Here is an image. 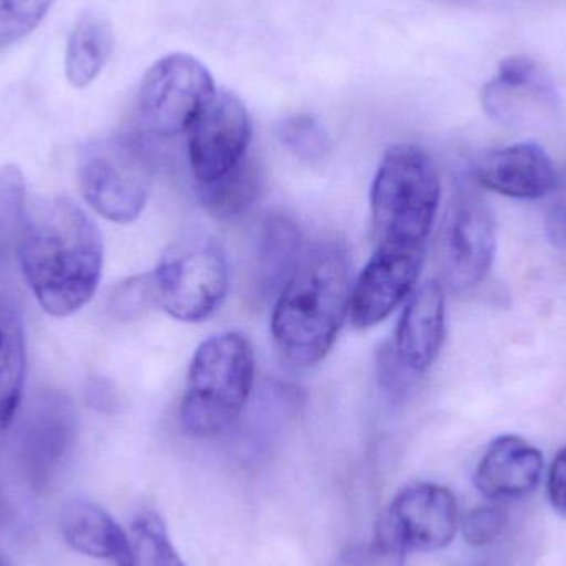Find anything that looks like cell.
<instances>
[{
  "instance_id": "cell-1",
  "label": "cell",
  "mask_w": 566,
  "mask_h": 566,
  "mask_svg": "<svg viewBox=\"0 0 566 566\" xmlns=\"http://www.w3.org/2000/svg\"><path fill=\"white\" fill-rule=\"evenodd\" d=\"M19 262L40 306L50 315L69 316L83 308L98 289L102 235L75 202L49 199L27 214Z\"/></svg>"
},
{
  "instance_id": "cell-2",
  "label": "cell",
  "mask_w": 566,
  "mask_h": 566,
  "mask_svg": "<svg viewBox=\"0 0 566 566\" xmlns=\"http://www.w3.org/2000/svg\"><path fill=\"white\" fill-rule=\"evenodd\" d=\"M352 290L345 245L325 241L303 252L272 313V338L286 361L313 366L325 358L348 316Z\"/></svg>"
},
{
  "instance_id": "cell-3",
  "label": "cell",
  "mask_w": 566,
  "mask_h": 566,
  "mask_svg": "<svg viewBox=\"0 0 566 566\" xmlns=\"http://www.w3.org/2000/svg\"><path fill=\"white\" fill-rule=\"evenodd\" d=\"M441 201V178L431 156L415 145L386 151L371 186L376 244L424 249Z\"/></svg>"
},
{
  "instance_id": "cell-4",
  "label": "cell",
  "mask_w": 566,
  "mask_h": 566,
  "mask_svg": "<svg viewBox=\"0 0 566 566\" xmlns=\"http://www.w3.org/2000/svg\"><path fill=\"white\" fill-rule=\"evenodd\" d=\"M254 379V349L244 335L228 332L206 339L189 366L182 428L198 438L231 428L251 398Z\"/></svg>"
},
{
  "instance_id": "cell-5",
  "label": "cell",
  "mask_w": 566,
  "mask_h": 566,
  "mask_svg": "<svg viewBox=\"0 0 566 566\" xmlns=\"http://www.w3.org/2000/svg\"><path fill=\"white\" fill-rule=\"evenodd\" d=\"M151 279L156 303L169 316L179 322H202L228 295V259L214 239L188 235L165 252Z\"/></svg>"
},
{
  "instance_id": "cell-6",
  "label": "cell",
  "mask_w": 566,
  "mask_h": 566,
  "mask_svg": "<svg viewBox=\"0 0 566 566\" xmlns=\"http://www.w3.org/2000/svg\"><path fill=\"white\" fill-rule=\"evenodd\" d=\"M83 198L102 218L129 224L142 216L151 186L145 142L135 136L92 143L78 161Z\"/></svg>"
},
{
  "instance_id": "cell-7",
  "label": "cell",
  "mask_w": 566,
  "mask_h": 566,
  "mask_svg": "<svg viewBox=\"0 0 566 566\" xmlns=\"http://www.w3.org/2000/svg\"><path fill=\"white\" fill-rule=\"evenodd\" d=\"M216 88L211 72L188 53H171L146 72L138 92V122L153 138L188 133Z\"/></svg>"
},
{
  "instance_id": "cell-8",
  "label": "cell",
  "mask_w": 566,
  "mask_h": 566,
  "mask_svg": "<svg viewBox=\"0 0 566 566\" xmlns=\"http://www.w3.org/2000/svg\"><path fill=\"white\" fill-rule=\"evenodd\" d=\"M78 418L69 396L40 391L30 399L12 436V459L32 491H46L75 448Z\"/></svg>"
},
{
  "instance_id": "cell-9",
  "label": "cell",
  "mask_w": 566,
  "mask_h": 566,
  "mask_svg": "<svg viewBox=\"0 0 566 566\" xmlns=\"http://www.w3.org/2000/svg\"><path fill=\"white\" fill-rule=\"evenodd\" d=\"M442 272L452 290L465 292L485 281L497 254V224L475 189L461 186L442 222Z\"/></svg>"
},
{
  "instance_id": "cell-10",
  "label": "cell",
  "mask_w": 566,
  "mask_h": 566,
  "mask_svg": "<svg viewBox=\"0 0 566 566\" xmlns=\"http://www.w3.org/2000/svg\"><path fill=\"white\" fill-rule=\"evenodd\" d=\"M481 103L494 122L514 129L552 125L562 112L554 80L541 63L524 53L499 63L497 72L482 88Z\"/></svg>"
},
{
  "instance_id": "cell-11",
  "label": "cell",
  "mask_w": 566,
  "mask_h": 566,
  "mask_svg": "<svg viewBox=\"0 0 566 566\" xmlns=\"http://www.w3.org/2000/svg\"><path fill=\"white\" fill-rule=\"evenodd\" d=\"M186 135L192 175L199 185H208L248 156L251 116L235 93L218 90Z\"/></svg>"
},
{
  "instance_id": "cell-12",
  "label": "cell",
  "mask_w": 566,
  "mask_h": 566,
  "mask_svg": "<svg viewBox=\"0 0 566 566\" xmlns=\"http://www.w3.org/2000/svg\"><path fill=\"white\" fill-rule=\"evenodd\" d=\"M378 525L408 552L442 551L458 534V502L442 485H411L392 501Z\"/></svg>"
},
{
  "instance_id": "cell-13",
  "label": "cell",
  "mask_w": 566,
  "mask_h": 566,
  "mask_svg": "<svg viewBox=\"0 0 566 566\" xmlns=\"http://www.w3.org/2000/svg\"><path fill=\"white\" fill-rule=\"evenodd\" d=\"M424 249L378 245L353 285L349 318L369 328L388 318L415 290L421 274Z\"/></svg>"
},
{
  "instance_id": "cell-14",
  "label": "cell",
  "mask_w": 566,
  "mask_h": 566,
  "mask_svg": "<svg viewBox=\"0 0 566 566\" xmlns=\"http://www.w3.org/2000/svg\"><path fill=\"white\" fill-rule=\"evenodd\" d=\"M472 171L482 188L524 201L545 198L560 185L551 156L535 143H517L484 153L475 159Z\"/></svg>"
},
{
  "instance_id": "cell-15",
  "label": "cell",
  "mask_w": 566,
  "mask_h": 566,
  "mask_svg": "<svg viewBox=\"0 0 566 566\" xmlns=\"http://www.w3.org/2000/svg\"><path fill=\"white\" fill-rule=\"evenodd\" d=\"M446 298L441 283L431 281L412 292L396 329L392 355L415 378L431 368L444 343Z\"/></svg>"
},
{
  "instance_id": "cell-16",
  "label": "cell",
  "mask_w": 566,
  "mask_h": 566,
  "mask_svg": "<svg viewBox=\"0 0 566 566\" xmlns=\"http://www.w3.org/2000/svg\"><path fill=\"white\" fill-rule=\"evenodd\" d=\"M542 471L544 458L535 446L518 436H501L475 469V488L491 501L524 497L537 489Z\"/></svg>"
},
{
  "instance_id": "cell-17",
  "label": "cell",
  "mask_w": 566,
  "mask_h": 566,
  "mask_svg": "<svg viewBox=\"0 0 566 566\" xmlns=\"http://www.w3.org/2000/svg\"><path fill=\"white\" fill-rule=\"evenodd\" d=\"M63 541L85 557L125 564L129 554L128 532L98 504L73 499L63 505L59 521Z\"/></svg>"
},
{
  "instance_id": "cell-18",
  "label": "cell",
  "mask_w": 566,
  "mask_h": 566,
  "mask_svg": "<svg viewBox=\"0 0 566 566\" xmlns=\"http://www.w3.org/2000/svg\"><path fill=\"white\" fill-rule=\"evenodd\" d=\"M255 282L262 296L279 295L303 255L302 232L293 219L271 214L258 234Z\"/></svg>"
},
{
  "instance_id": "cell-19",
  "label": "cell",
  "mask_w": 566,
  "mask_h": 566,
  "mask_svg": "<svg viewBox=\"0 0 566 566\" xmlns=\"http://www.w3.org/2000/svg\"><path fill=\"white\" fill-rule=\"evenodd\" d=\"M25 369L22 312L15 298L0 290V432L12 424L19 411Z\"/></svg>"
},
{
  "instance_id": "cell-20",
  "label": "cell",
  "mask_w": 566,
  "mask_h": 566,
  "mask_svg": "<svg viewBox=\"0 0 566 566\" xmlns=\"http://www.w3.org/2000/svg\"><path fill=\"white\" fill-rule=\"evenodd\" d=\"M115 49L112 23L98 13H83L70 33L65 73L70 85L86 88L102 73Z\"/></svg>"
},
{
  "instance_id": "cell-21",
  "label": "cell",
  "mask_w": 566,
  "mask_h": 566,
  "mask_svg": "<svg viewBox=\"0 0 566 566\" xmlns=\"http://www.w3.org/2000/svg\"><path fill=\"white\" fill-rule=\"evenodd\" d=\"M264 189V172L259 163L245 156L234 169L216 181L199 185L205 208L218 219H235L254 208Z\"/></svg>"
},
{
  "instance_id": "cell-22",
  "label": "cell",
  "mask_w": 566,
  "mask_h": 566,
  "mask_svg": "<svg viewBox=\"0 0 566 566\" xmlns=\"http://www.w3.org/2000/svg\"><path fill=\"white\" fill-rule=\"evenodd\" d=\"M25 181L17 166L0 168V275L19 259L27 222Z\"/></svg>"
},
{
  "instance_id": "cell-23",
  "label": "cell",
  "mask_w": 566,
  "mask_h": 566,
  "mask_svg": "<svg viewBox=\"0 0 566 566\" xmlns=\"http://www.w3.org/2000/svg\"><path fill=\"white\" fill-rule=\"evenodd\" d=\"M128 535L129 554L122 566H186L158 515L136 518Z\"/></svg>"
},
{
  "instance_id": "cell-24",
  "label": "cell",
  "mask_w": 566,
  "mask_h": 566,
  "mask_svg": "<svg viewBox=\"0 0 566 566\" xmlns=\"http://www.w3.org/2000/svg\"><path fill=\"white\" fill-rule=\"evenodd\" d=\"M279 142L296 158L319 163L332 151V136L315 116L298 113L286 116L277 126Z\"/></svg>"
},
{
  "instance_id": "cell-25",
  "label": "cell",
  "mask_w": 566,
  "mask_h": 566,
  "mask_svg": "<svg viewBox=\"0 0 566 566\" xmlns=\"http://www.w3.org/2000/svg\"><path fill=\"white\" fill-rule=\"evenodd\" d=\"M52 3L53 0H0V50L30 35Z\"/></svg>"
},
{
  "instance_id": "cell-26",
  "label": "cell",
  "mask_w": 566,
  "mask_h": 566,
  "mask_svg": "<svg viewBox=\"0 0 566 566\" xmlns=\"http://www.w3.org/2000/svg\"><path fill=\"white\" fill-rule=\"evenodd\" d=\"M409 552L385 528H376L371 541L352 545L338 558V566H406Z\"/></svg>"
},
{
  "instance_id": "cell-27",
  "label": "cell",
  "mask_w": 566,
  "mask_h": 566,
  "mask_svg": "<svg viewBox=\"0 0 566 566\" xmlns=\"http://www.w3.org/2000/svg\"><path fill=\"white\" fill-rule=\"evenodd\" d=\"M151 306H158L151 274L139 275L119 283L109 295V312L125 322L138 318Z\"/></svg>"
},
{
  "instance_id": "cell-28",
  "label": "cell",
  "mask_w": 566,
  "mask_h": 566,
  "mask_svg": "<svg viewBox=\"0 0 566 566\" xmlns=\"http://www.w3.org/2000/svg\"><path fill=\"white\" fill-rule=\"evenodd\" d=\"M507 517L497 507H478L462 518V535L474 547L492 544L504 532Z\"/></svg>"
},
{
  "instance_id": "cell-29",
  "label": "cell",
  "mask_w": 566,
  "mask_h": 566,
  "mask_svg": "<svg viewBox=\"0 0 566 566\" xmlns=\"http://www.w3.org/2000/svg\"><path fill=\"white\" fill-rule=\"evenodd\" d=\"M548 499L552 507L566 517V448L558 452L548 474Z\"/></svg>"
},
{
  "instance_id": "cell-30",
  "label": "cell",
  "mask_w": 566,
  "mask_h": 566,
  "mask_svg": "<svg viewBox=\"0 0 566 566\" xmlns=\"http://www.w3.org/2000/svg\"><path fill=\"white\" fill-rule=\"evenodd\" d=\"M86 399H88L90 405L102 409V411H108L109 406L116 402L115 392L103 379H93L90 382L88 388H86Z\"/></svg>"
},
{
  "instance_id": "cell-31",
  "label": "cell",
  "mask_w": 566,
  "mask_h": 566,
  "mask_svg": "<svg viewBox=\"0 0 566 566\" xmlns=\"http://www.w3.org/2000/svg\"><path fill=\"white\" fill-rule=\"evenodd\" d=\"M0 566H7L6 562H3V558L0 557Z\"/></svg>"
}]
</instances>
